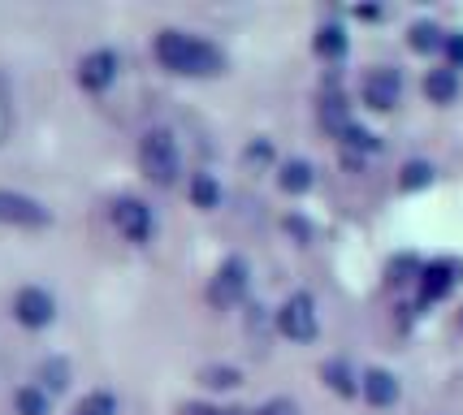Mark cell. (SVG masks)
Segmentation results:
<instances>
[{
	"instance_id": "cell-1",
	"label": "cell",
	"mask_w": 463,
	"mask_h": 415,
	"mask_svg": "<svg viewBox=\"0 0 463 415\" xmlns=\"http://www.w3.org/2000/svg\"><path fill=\"white\" fill-rule=\"evenodd\" d=\"M156 61L174 74H186V79H208V74H222L225 57L217 43H203L186 31H161L156 35Z\"/></svg>"
},
{
	"instance_id": "cell-2",
	"label": "cell",
	"mask_w": 463,
	"mask_h": 415,
	"mask_svg": "<svg viewBox=\"0 0 463 415\" xmlns=\"http://www.w3.org/2000/svg\"><path fill=\"white\" fill-rule=\"evenodd\" d=\"M139 165L156 186H174L182 174V156H178L174 135H169V130H147L139 143Z\"/></svg>"
},
{
	"instance_id": "cell-3",
	"label": "cell",
	"mask_w": 463,
	"mask_h": 415,
	"mask_svg": "<svg viewBox=\"0 0 463 415\" xmlns=\"http://www.w3.org/2000/svg\"><path fill=\"white\" fill-rule=\"evenodd\" d=\"M48 208L40 199L18 195V191H0V225H18V230H40L48 225Z\"/></svg>"
},
{
	"instance_id": "cell-4",
	"label": "cell",
	"mask_w": 463,
	"mask_h": 415,
	"mask_svg": "<svg viewBox=\"0 0 463 415\" xmlns=\"http://www.w3.org/2000/svg\"><path fill=\"white\" fill-rule=\"evenodd\" d=\"M278 329H282L290 342H312V337H317V307H312V298L307 295L286 298L282 312H278Z\"/></svg>"
},
{
	"instance_id": "cell-5",
	"label": "cell",
	"mask_w": 463,
	"mask_h": 415,
	"mask_svg": "<svg viewBox=\"0 0 463 415\" xmlns=\"http://www.w3.org/2000/svg\"><path fill=\"white\" fill-rule=\"evenodd\" d=\"M399 96H403V79H399V70L382 65V70H368V74H364V104H368V108L390 113V108L399 104Z\"/></svg>"
},
{
	"instance_id": "cell-6",
	"label": "cell",
	"mask_w": 463,
	"mask_h": 415,
	"mask_svg": "<svg viewBox=\"0 0 463 415\" xmlns=\"http://www.w3.org/2000/svg\"><path fill=\"white\" fill-rule=\"evenodd\" d=\"M109 217H113V225H118V234L126 242H147L152 238V208L143 199H118Z\"/></svg>"
},
{
	"instance_id": "cell-7",
	"label": "cell",
	"mask_w": 463,
	"mask_h": 415,
	"mask_svg": "<svg viewBox=\"0 0 463 415\" xmlns=\"http://www.w3.org/2000/svg\"><path fill=\"white\" fill-rule=\"evenodd\" d=\"M14 316H18L26 329H43V325H52V316H57V303H52V295L40 290V286H22L18 295H14Z\"/></svg>"
},
{
	"instance_id": "cell-8",
	"label": "cell",
	"mask_w": 463,
	"mask_h": 415,
	"mask_svg": "<svg viewBox=\"0 0 463 415\" xmlns=\"http://www.w3.org/2000/svg\"><path fill=\"white\" fill-rule=\"evenodd\" d=\"M247 290V264L242 259H225L217 277H213V286H208V298H213V307H234Z\"/></svg>"
},
{
	"instance_id": "cell-9",
	"label": "cell",
	"mask_w": 463,
	"mask_h": 415,
	"mask_svg": "<svg viewBox=\"0 0 463 415\" xmlns=\"http://www.w3.org/2000/svg\"><path fill=\"white\" fill-rule=\"evenodd\" d=\"M113 79H118V52L96 48V52H87V57L79 61V82L87 91H104Z\"/></svg>"
},
{
	"instance_id": "cell-10",
	"label": "cell",
	"mask_w": 463,
	"mask_h": 415,
	"mask_svg": "<svg viewBox=\"0 0 463 415\" xmlns=\"http://www.w3.org/2000/svg\"><path fill=\"white\" fill-rule=\"evenodd\" d=\"M459 273H463L459 259H433V264H424L420 269V295L429 298V303L450 295V286L459 281Z\"/></svg>"
},
{
	"instance_id": "cell-11",
	"label": "cell",
	"mask_w": 463,
	"mask_h": 415,
	"mask_svg": "<svg viewBox=\"0 0 463 415\" xmlns=\"http://www.w3.org/2000/svg\"><path fill=\"white\" fill-rule=\"evenodd\" d=\"M360 390H364V398H368L373 407H390V402L399 398V381L385 373V368H373V373H364Z\"/></svg>"
},
{
	"instance_id": "cell-12",
	"label": "cell",
	"mask_w": 463,
	"mask_h": 415,
	"mask_svg": "<svg viewBox=\"0 0 463 415\" xmlns=\"http://www.w3.org/2000/svg\"><path fill=\"white\" fill-rule=\"evenodd\" d=\"M424 96L433 99V104H450V99L459 96V74L446 65V70H429V79H424Z\"/></svg>"
},
{
	"instance_id": "cell-13",
	"label": "cell",
	"mask_w": 463,
	"mask_h": 415,
	"mask_svg": "<svg viewBox=\"0 0 463 415\" xmlns=\"http://www.w3.org/2000/svg\"><path fill=\"white\" fill-rule=\"evenodd\" d=\"M312 165L307 160H286L282 169H278V182H282L286 195H303V191H312Z\"/></svg>"
},
{
	"instance_id": "cell-14",
	"label": "cell",
	"mask_w": 463,
	"mask_h": 415,
	"mask_svg": "<svg viewBox=\"0 0 463 415\" xmlns=\"http://www.w3.org/2000/svg\"><path fill=\"white\" fill-rule=\"evenodd\" d=\"M321 376H325V385L334 390V394H343V398H351L355 390H360V381H355V373H351V363H343V359H329L321 368Z\"/></svg>"
},
{
	"instance_id": "cell-15",
	"label": "cell",
	"mask_w": 463,
	"mask_h": 415,
	"mask_svg": "<svg viewBox=\"0 0 463 415\" xmlns=\"http://www.w3.org/2000/svg\"><path fill=\"white\" fill-rule=\"evenodd\" d=\"M191 203H195V208H217V203H222V186H217L213 174H195V178H191Z\"/></svg>"
},
{
	"instance_id": "cell-16",
	"label": "cell",
	"mask_w": 463,
	"mask_h": 415,
	"mask_svg": "<svg viewBox=\"0 0 463 415\" xmlns=\"http://www.w3.org/2000/svg\"><path fill=\"white\" fill-rule=\"evenodd\" d=\"M312 48H317L321 57H343L346 52V31L343 26H321L317 40H312Z\"/></svg>"
},
{
	"instance_id": "cell-17",
	"label": "cell",
	"mask_w": 463,
	"mask_h": 415,
	"mask_svg": "<svg viewBox=\"0 0 463 415\" xmlns=\"http://www.w3.org/2000/svg\"><path fill=\"white\" fill-rule=\"evenodd\" d=\"M442 40L446 35L433 26V22H416V26L407 31V43H411L416 52H433V48H442Z\"/></svg>"
},
{
	"instance_id": "cell-18",
	"label": "cell",
	"mask_w": 463,
	"mask_h": 415,
	"mask_svg": "<svg viewBox=\"0 0 463 415\" xmlns=\"http://www.w3.org/2000/svg\"><path fill=\"white\" fill-rule=\"evenodd\" d=\"M14 407H18V415H48V394L40 385H22L14 394Z\"/></svg>"
},
{
	"instance_id": "cell-19",
	"label": "cell",
	"mask_w": 463,
	"mask_h": 415,
	"mask_svg": "<svg viewBox=\"0 0 463 415\" xmlns=\"http://www.w3.org/2000/svg\"><path fill=\"white\" fill-rule=\"evenodd\" d=\"M200 381L208 385V390H234L242 381V373L239 368H225V363H213V368H203L200 373Z\"/></svg>"
},
{
	"instance_id": "cell-20",
	"label": "cell",
	"mask_w": 463,
	"mask_h": 415,
	"mask_svg": "<svg viewBox=\"0 0 463 415\" xmlns=\"http://www.w3.org/2000/svg\"><path fill=\"white\" fill-rule=\"evenodd\" d=\"M113 411H118V398L104 394V390L87 394V398L79 402V407H74V415H113Z\"/></svg>"
},
{
	"instance_id": "cell-21",
	"label": "cell",
	"mask_w": 463,
	"mask_h": 415,
	"mask_svg": "<svg viewBox=\"0 0 463 415\" xmlns=\"http://www.w3.org/2000/svg\"><path fill=\"white\" fill-rule=\"evenodd\" d=\"M429 182H433V169H429L424 160H411V165H403V174H399V186H403V191H420Z\"/></svg>"
},
{
	"instance_id": "cell-22",
	"label": "cell",
	"mask_w": 463,
	"mask_h": 415,
	"mask_svg": "<svg viewBox=\"0 0 463 415\" xmlns=\"http://www.w3.org/2000/svg\"><path fill=\"white\" fill-rule=\"evenodd\" d=\"M321 121L329 126V130H334V135H343L346 126H351V113H346V104H343V99H325Z\"/></svg>"
},
{
	"instance_id": "cell-23",
	"label": "cell",
	"mask_w": 463,
	"mask_h": 415,
	"mask_svg": "<svg viewBox=\"0 0 463 415\" xmlns=\"http://www.w3.org/2000/svg\"><path fill=\"white\" fill-rule=\"evenodd\" d=\"M343 143H346V147H355V152H377V147H382V143H377V135L360 130L355 121H351V126L343 130Z\"/></svg>"
},
{
	"instance_id": "cell-24",
	"label": "cell",
	"mask_w": 463,
	"mask_h": 415,
	"mask_svg": "<svg viewBox=\"0 0 463 415\" xmlns=\"http://www.w3.org/2000/svg\"><path fill=\"white\" fill-rule=\"evenodd\" d=\"M9 130H14V96H9V82L0 74V143L9 138Z\"/></svg>"
},
{
	"instance_id": "cell-25",
	"label": "cell",
	"mask_w": 463,
	"mask_h": 415,
	"mask_svg": "<svg viewBox=\"0 0 463 415\" xmlns=\"http://www.w3.org/2000/svg\"><path fill=\"white\" fill-rule=\"evenodd\" d=\"M40 376H43V385H48V390H65V381H70V363L48 359V363L40 368Z\"/></svg>"
},
{
	"instance_id": "cell-26",
	"label": "cell",
	"mask_w": 463,
	"mask_h": 415,
	"mask_svg": "<svg viewBox=\"0 0 463 415\" xmlns=\"http://www.w3.org/2000/svg\"><path fill=\"white\" fill-rule=\"evenodd\" d=\"M442 52H446V61H450V70H463V35H446Z\"/></svg>"
},
{
	"instance_id": "cell-27",
	"label": "cell",
	"mask_w": 463,
	"mask_h": 415,
	"mask_svg": "<svg viewBox=\"0 0 463 415\" xmlns=\"http://www.w3.org/2000/svg\"><path fill=\"white\" fill-rule=\"evenodd\" d=\"M178 415H242V411H230V407H208V402H182Z\"/></svg>"
},
{
	"instance_id": "cell-28",
	"label": "cell",
	"mask_w": 463,
	"mask_h": 415,
	"mask_svg": "<svg viewBox=\"0 0 463 415\" xmlns=\"http://www.w3.org/2000/svg\"><path fill=\"white\" fill-rule=\"evenodd\" d=\"M411 273H420V264H416L411 256H403V259H394V264H390V281H407Z\"/></svg>"
},
{
	"instance_id": "cell-29",
	"label": "cell",
	"mask_w": 463,
	"mask_h": 415,
	"mask_svg": "<svg viewBox=\"0 0 463 415\" xmlns=\"http://www.w3.org/2000/svg\"><path fill=\"white\" fill-rule=\"evenodd\" d=\"M256 415H299V407H295L290 398H273V402H264Z\"/></svg>"
}]
</instances>
